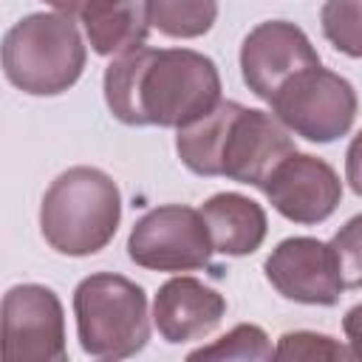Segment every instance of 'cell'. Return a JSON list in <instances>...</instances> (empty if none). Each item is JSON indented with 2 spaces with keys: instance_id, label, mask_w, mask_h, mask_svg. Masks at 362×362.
<instances>
[{
  "instance_id": "6",
  "label": "cell",
  "mask_w": 362,
  "mask_h": 362,
  "mask_svg": "<svg viewBox=\"0 0 362 362\" xmlns=\"http://www.w3.org/2000/svg\"><path fill=\"white\" fill-rule=\"evenodd\" d=\"M3 362H65V311L54 288L20 283L0 303Z\"/></svg>"
},
{
  "instance_id": "11",
  "label": "cell",
  "mask_w": 362,
  "mask_h": 362,
  "mask_svg": "<svg viewBox=\"0 0 362 362\" xmlns=\"http://www.w3.org/2000/svg\"><path fill=\"white\" fill-rule=\"evenodd\" d=\"M322 65L305 31L288 20L257 23L240 42V74L249 90L269 102L294 74Z\"/></svg>"
},
{
  "instance_id": "2",
  "label": "cell",
  "mask_w": 362,
  "mask_h": 362,
  "mask_svg": "<svg viewBox=\"0 0 362 362\" xmlns=\"http://www.w3.org/2000/svg\"><path fill=\"white\" fill-rule=\"evenodd\" d=\"M122 221V192L99 167H68L59 173L40 204V232L45 243L68 257L102 252Z\"/></svg>"
},
{
  "instance_id": "17",
  "label": "cell",
  "mask_w": 362,
  "mask_h": 362,
  "mask_svg": "<svg viewBox=\"0 0 362 362\" xmlns=\"http://www.w3.org/2000/svg\"><path fill=\"white\" fill-rule=\"evenodd\" d=\"M359 11H362V0H325L322 14H320L325 40L351 59L362 54V34H359L362 14Z\"/></svg>"
},
{
  "instance_id": "3",
  "label": "cell",
  "mask_w": 362,
  "mask_h": 362,
  "mask_svg": "<svg viewBox=\"0 0 362 362\" xmlns=\"http://www.w3.org/2000/svg\"><path fill=\"white\" fill-rule=\"evenodd\" d=\"M88 48L74 17L59 11H34L17 20L0 42L6 79L28 96H59L74 88L85 71Z\"/></svg>"
},
{
  "instance_id": "19",
  "label": "cell",
  "mask_w": 362,
  "mask_h": 362,
  "mask_svg": "<svg viewBox=\"0 0 362 362\" xmlns=\"http://www.w3.org/2000/svg\"><path fill=\"white\" fill-rule=\"evenodd\" d=\"M359 223L362 218H351L331 240V249L337 255L345 288H359L362 283V263H359Z\"/></svg>"
},
{
  "instance_id": "14",
  "label": "cell",
  "mask_w": 362,
  "mask_h": 362,
  "mask_svg": "<svg viewBox=\"0 0 362 362\" xmlns=\"http://www.w3.org/2000/svg\"><path fill=\"white\" fill-rule=\"evenodd\" d=\"M79 20L85 37L99 57H119L147 42V20L141 0H90Z\"/></svg>"
},
{
  "instance_id": "10",
  "label": "cell",
  "mask_w": 362,
  "mask_h": 362,
  "mask_svg": "<svg viewBox=\"0 0 362 362\" xmlns=\"http://www.w3.org/2000/svg\"><path fill=\"white\" fill-rule=\"evenodd\" d=\"M291 150H297L291 133L269 110L238 105L221 141L218 175L260 189Z\"/></svg>"
},
{
  "instance_id": "18",
  "label": "cell",
  "mask_w": 362,
  "mask_h": 362,
  "mask_svg": "<svg viewBox=\"0 0 362 362\" xmlns=\"http://www.w3.org/2000/svg\"><path fill=\"white\" fill-rule=\"evenodd\" d=\"M274 356L277 359H305V362H317V359H348L354 362L356 354L328 337V334H317V331H288L277 339V348H274Z\"/></svg>"
},
{
  "instance_id": "16",
  "label": "cell",
  "mask_w": 362,
  "mask_h": 362,
  "mask_svg": "<svg viewBox=\"0 0 362 362\" xmlns=\"http://www.w3.org/2000/svg\"><path fill=\"white\" fill-rule=\"evenodd\" d=\"M272 356H274V348L266 331L252 322H240L223 337H218L215 342L201 345L187 354L189 362L195 359H272Z\"/></svg>"
},
{
  "instance_id": "15",
  "label": "cell",
  "mask_w": 362,
  "mask_h": 362,
  "mask_svg": "<svg viewBox=\"0 0 362 362\" xmlns=\"http://www.w3.org/2000/svg\"><path fill=\"white\" fill-rule=\"evenodd\" d=\"M144 20L164 37L195 40L218 20V0H141Z\"/></svg>"
},
{
  "instance_id": "8",
  "label": "cell",
  "mask_w": 362,
  "mask_h": 362,
  "mask_svg": "<svg viewBox=\"0 0 362 362\" xmlns=\"http://www.w3.org/2000/svg\"><path fill=\"white\" fill-rule=\"evenodd\" d=\"M263 272L280 297L303 305H337L342 291H348L331 243L308 235L280 240Z\"/></svg>"
},
{
  "instance_id": "5",
  "label": "cell",
  "mask_w": 362,
  "mask_h": 362,
  "mask_svg": "<svg viewBox=\"0 0 362 362\" xmlns=\"http://www.w3.org/2000/svg\"><path fill=\"white\" fill-rule=\"evenodd\" d=\"M269 105L272 116L288 133L314 144H328L348 136L359 107L354 85L322 65L305 68L286 79Z\"/></svg>"
},
{
  "instance_id": "12",
  "label": "cell",
  "mask_w": 362,
  "mask_h": 362,
  "mask_svg": "<svg viewBox=\"0 0 362 362\" xmlns=\"http://www.w3.org/2000/svg\"><path fill=\"white\" fill-rule=\"evenodd\" d=\"M226 317V300L206 283L178 274L153 297V325L170 345L209 337Z\"/></svg>"
},
{
  "instance_id": "7",
  "label": "cell",
  "mask_w": 362,
  "mask_h": 362,
  "mask_svg": "<svg viewBox=\"0 0 362 362\" xmlns=\"http://www.w3.org/2000/svg\"><path fill=\"white\" fill-rule=\"evenodd\" d=\"M127 255L136 266L150 272H198L209 266L212 243L198 209L164 204L133 223Z\"/></svg>"
},
{
  "instance_id": "13",
  "label": "cell",
  "mask_w": 362,
  "mask_h": 362,
  "mask_svg": "<svg viewBox=\"0 0 362 362\" xmlns=\"http://www.w3.org/2000/svg\"><path fill=\"white\" fill-rule=\"evenodd\" d=\"M201 221L206 226L212 252L226 257H243L260 249L269 232L266 212L257 201L240 192H215L201 204Z\"/></svg>"
},
{
  "instance_id": "4",
  "label": "cell",
  "mask_w": 362,
  "mask_h": 362,
  "mask_svg": "<svg viewBox=\"0 0 362 362\" xmlns=\"http://www.w3.org/2000/svg\"><path fill=\"white\" fill-rule=\"evenodd\" d=\"M76 339L88 356L127 359L136 356L150 339L147 294L139 283L96 272L74 288Z\"/></svg>"
},
{
  "instance_id": "9",
  "label": "cell",
  "mask_w": 362,
  "mask_h": 362,
  "mask_svg": "<svg viewBox=\"0 0 362 362\" xmlns=\"http://www.w3.org/2000/svg\"><path fill=\"white\" fill-rule=\"evenodd\" d=\"M260 189L286 221L305 226L331 218L342 201L339 173L325 158L300 150H291L269 173Z\"/></svg>"
},
{
  "instance_id": "1",
  "label": "cell",
  "mask_w": 362,
  "mask_h": 362,
  "mask_svg": "<svg viewBox=\"0 0 362 362\" xmlns=\"http://www.w3.org/2000/svg\"><path fill=\"white\" fill-rule=\"evenodd\" d=\"M105 102L122 124L184 127L221 102L218 65L192 48H136L105 71Z\"/></svg>"
},
{
  "instance_id": "20",
  "label": "cell",
  "mask_w": 362,
  "mask_h": 362,
  "mask_svg": "<svg viewBox=\"0 0 362 362\" xmlns=\"http://www.w3.org/2000/svg\"><path fill=\"white\" fill-rule=\"evenodd\" d=\"M42 3H48L51 8H57L59 14H68V17H79V11L90 3V0H42Z\"/></svg>"
}]
</instances>
